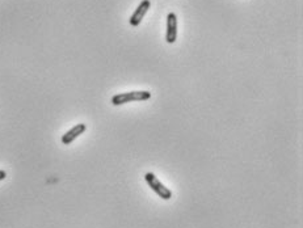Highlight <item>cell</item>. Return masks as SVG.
<instances>
[{
  "instance_id": "2",
  "label": "cell",
  "mask_w": 303,
  "mask_h": 228,
  "mask_svg": "<svg viewBox=\"0 0 303 228\" xmlns=\"http://www.w3.org/2000/svg\"><path fill=\"white\" fill-rule=\"evenodd\" d=\"M144 180H146V182L148 184V186L151 188L154 192L158 194L160 198H163L164 201H168L172 198V192H171L168 188H167L164 184H163L160 180H159L158 177H156L152 172H148V173H146L144 175Z\"/></svg>"
},
{
  "instance_id": "5",
  "label": "cell",
  "mask_w": 303,
  "mask_h": 228,
  "mask_svg": "<svg viewBox=\"0 0 303 228\" xmlns=\"http://www.w3.org/2000/svg\"><path fill=\"white\" fill-rule=\"evenodd\" d=\"M86 130H87V126L84 125V123H78V125H75L72 128H70L69 131L62 136V143L67 146V144L74 142L78 136L82 135Z\"/></svg>"
},
{
  "instance_id": "6",
  "label": "cell",
  "mask_w": 303,
  "mask_h": 228,
  "mask_svg": "<svg viewBox=\"0 0 303 228\" xmlns=\"http://www.w3.org/2000/svg\"><path fill=\"white\" fill-rule=\"evenodd\" d=\"M5 177H7V173L0 169V181H1V180H4Z\"/></svg>"
},
{
  "instance_id": "1",
  "label": "cell",
  "mask_w": 303,
  "mask_h": 228,
  "mask_svg": "<svg viewBox=\"0 0 303 228\" xmlns=\"http://www.w3.org/2000/svg\"><path fill=\"white\" fill-rule=\"evenodd\" d=\"M151 99V93L148 91H131V92L118 93L112 97V104L114 107H119L131 101H146Z\"/></svg>"
},
{
  "instance_id": "3",
  "label": "cell",
  "mask_w": 303,
  "mask_h": 228,
  "mask_svg": "<svg viewBox=\"0 0 303 228\" xmlns=\"http://www.w3.org/2000/svg\"><path fill=\"white\" fill-rule=\"evenodd\" d=\"M150 7H151V3H150V0H143L139 5L137 7V9L134 11V13L131 14V17H130L129 22L131 26H138L139 24L142 22V20L144 18V16H146V13H147V11L150 9Z\"/></svg>"
},
{
  "instance_id": "4",
  "label": "cell",
  "mask_w": 303,
  "mask_h": 228,
  "mask_svg": "<svg viewBox=\"0 0 303 228\" xmlns=\"http://www.w3.org/2000/svg\"><path fill=\"white\" fill-rule=\"evenodd\" d=\"M177 38V16L176 13L170 12L167 16V32L166 41L168 43H175Z\"/></svg>"
}]
</instances>
